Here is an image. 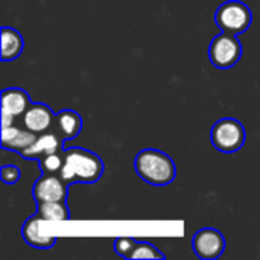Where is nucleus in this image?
<instances>
[{
	"instance_id": "15",
	"label": "nucleus",
	"mask_w": 260,
	"mask_h": 260,
	"mask_svg": "<svg viewBox=\"0 0 260 260\" xmlns=\"http://www.w3.org/2000/svg\"><path fill=\"white\" fill-rule=\"evenodd\" d=\"M37 213L44 221L59 222L67 221L70 218L69 209L66 206V201H47V203H38L37 204Z\"/></svg>"
},
{
	"instance_id": "6",
	"label": "nucleus",
	"mask_w": 260,
	"mask_h": 260,
	"mask_svg": "<svg viewBox=\"0 0 260 260\" xmlns=\"http://www.w3.org/2000/svg\"><path fill=\"white\" fill-rule=\"evenodd\" d=\"M192 248L200 259H218L225 250V239L219 230L203 229L195 233L192 239Z\"/></svg>"
},
{
	"instance_id": "17",
	"label": "nucleus",
	"mask_w": 260,
	"mask_h": 260,
	"mask_svg": "<svg viewBox=\"0 0 260 260\" xmlns=\"http://www.w3.org/2000/svg\"><path fill=\"white\" fill-rule=\"evenodd\" d=\"M129 259H165V254L160 253L154 245L148 242H139L136 244L134 251L131 253Z\"/></svg>"
},
{
	"instance_id": "19",
	"label": "nucleus",
	"mask_w": 260,
	"mask_h": 260,
	"mask_svg": "<svg viewBox=\"0 0 260 260\" xmlns=\"http://www.w3.org/2000/svg\"><path fill=\"white\" fill-rule=\"evenodd\" d=\"M0 177H2V181L5 184H15L20 178V171L17 166H12V165H6L2 168V172H0Z\"/></svg>"
},
{
	"instance_id": "14",
	"label": "nucleus",
	"mask_w": 260,
	"mask_h": 260,
	"mask_svg": "<svg viewBox=\"0 0 260 260\" xmlns=\"http://www.w3.org/2000/svg\"><path fill=\"white\" fill-rule=\"evenodd\" d=\"M23 50V38L21 35L8 26L2 27V61L15 59Z\"/></svg>"
},
{
	"instance_id": "8",
	"label": "nucleus",
	"mask_w": 260,
	"mask_h": 260,
	"mask_svg": "<svg viewBox=\"0 0 260 260\" xmlns=\"http://www.w3.org/2000/svg\"><path fill=\"white\" fill-rule=\"evenodd\" d=\"M35 203L47 201H66L67 198V183L56 174H44L32 189Z\"/></svg>"
},
{
	"instance_id": "16",
	"label": "nucleus",
	"mask_w": 260,
	"mask_h": 260,
	"mask_svg": "<svg viewBox=\"0 0 260 260\" xmlns=\"http://www.w3.org/2000/svg\"><path fill=\"white\" fill-rule=\"evenodd\" d=\"M64 165V151L49 154L43 158H40V168L43 174H56L59 175Z\"/></svg>"
},
{
	"instance_id": "9",
	"label": "nucleus",
	"mask_w": 260,
	"mask_h": 260,
	"mask_svg": "<svg viewBox=\"0 0 260 260\" xmlns=\"http://www.w3.org/2000/svg\"><path fill=\"white\" fill-rule=\"evenodd\" d=\"M55 119L56 114H53V111L44 104H30V107L21 116L23 126L38 136L50 131Z\"/></svg>"
},
{
	"instance_id": "1",
	"label": "nucleus",
	"mask_w": 260,
	"mask_h": 260,
	"mask_svg": "<svg viewBox=\"0 0 260 260\" xmlns=\"http://www.w3.org/2000/svg\"><path fill=\"white\" fill-rule=\"evenodd\" d=\"M104 172L101 157L82 148H69L64 151V165L59 177L67 183H96Z\"/></svg>"
},
{
	"instance_id": "11",
	"label": "nucleus",
	"mask_w": 260,
	"mask_h": 260,
	"mask_svg": "<svg viewBox=\"0 0 260 260\" xmlns=\"http://www.w3.org/2000/svg\"><path fill=\"white\" fill-rule=\"evenodd\" d=\"M38 134L26 129V128H17L14 125L9 126H2V148L3 149H11L15 152H21L26 148H29L35 140Z\"/></svg>"
},
{
	"instance_id": "13",
	"label": "nucleus",
	"mask_w": 260,
	"mask_h": 260,
	"mask_svg": "<svg viewBox=\"0 0 260 260\" xmlns=\"http://www.w3.org/2000/svg\"><path fill=\"white\" fill-rule=\"evenodd\" d=\"M55 123H56V131L64 137V140L75 139L79 134L81 128H82V119L73 110H62V111H59L56 114Z\"/></svg>"
},
{
	"instance_id": "10",
	"label": "nucleus",
	"mask_w": 260,
	"mask_h": 260,
	"mask_svg": "<svg viewBox=\"0 0 260 260\" xmlns=\"http://www.w3.org/2000/svg\"><path fill=\"white\" fill-rule=\"evenodd\" d=\"M62 140H64V137L58 131L56 133L47 131L44 134H40L37 137V140L29 148L21 151L20 154L24 158H29V160H40V158H43V157H46L49 154L61 152L62 148H64Z\"/></svg>"
},
{
	"instance_id": "7",
	"label": "nucleus",
	"mask_w": 260,
	"mask_h": 260,
	"mask_svg": "<svg viewBox=\"0 0 260 260\" xmlns=\"http://www.w3.org/2000/svg\"><path fill=\"white\" fill-rule=\"evenodd\" d=\"M27 93L21 88H6L2 91V125L9 126L30 107Z\"/></svg>"
},
{
	"instance_id": "5",
	"label": "nucleus",
	"mask_w": 260,
	"mask_h": 260,
	"mask_svg": "<svg viewBox=\"0 0 260 260\" xmlns=\"http://www.w3.org/2000/svg\"><path fill=\"white\" fill-rule=\"evenodd\" d=\"M242 55L241 41L236 38L235 34L222 32L216 35L209 47V58L210 62L221 70L230 69L238 64Z\"/></svg>"
},
{
	"instance_id": "4",
	"label": "nucleus",
	"mask_w": 260,
	"mask_h": 260,
	"mask_svg": "<svg viewBox=\"0 0 260 260\" xmlns=\"http://www.w3.org/2000/svg\"><path fill=\"white\" fill-rule=\"evenodd\" d=\"M247 134L242 123L236 119H221L212 128V143L213 146L225 154H233L239 151L245 143Z\"/></svg>"
},
{
	"instance_id": "3",
	"label": "nucleus",
	"mask_w": 260,
	"mask_h": 260,
	"mask_svg": "<svg viewBox=\"0 0 260 260\" xmlns=\"http://www.w3.org/2000/svg\"><path fill=\"white\" fill-rule=\"evenodd\" d=\"M253 15L250 8L239 0H229L222 3L215 14V23L229 34H242L251 24Z\"/></svg>"
},
{
	"instance_id": "2",
	"label": "nucleus",
	"mask_w": 260,
	"mask_h": 260,
	"mask_svg": "<svg viewBox=\"0 0 260 260\" xmlns=\"http://www.w3.org/2000/svg\"><path fill=\"white\" fill-rule=\"evenodd\" d=\"M139 177L152 186H166L175 180L177 169L174 160L158 149H143L134 160Z\"/></svg>"
},
{
	"instance_id": "12",
	"label": "nucleus",
	"mask_w": 260,
	"mask_h": 260,
	"mask_svg": "<svg viewBox=\"0 0 260 260\" xmlns=\"http://www.w3.org/2000/svg\"><path fill=\"white\" fill-rule=\"evenodd\" d=\"M40 221H41V216L38 213L30 216L21 229V236L26 241V244H29L30 247L38 248V250H49L55 245L56 239L53 236H40L38 235Z\"/></svg>"
},
{
	"instance_id": "18",
	"label": "nucleus",
	"mask_w": 260,
	"mask_h": 260,
	"mask_svg": "<svg viewBox=\"0 0 260 260\" xmlns=\"http://www.w3.org/2000/svg\"><path fill=\"white\" fill-rule=\"evenodd\" d=\"M136 244H137V241L134 238H119L114 242V250H116V253L119 256L129 259L131 257V253L136 248Z\"/></svg>"
}]
</instances>
